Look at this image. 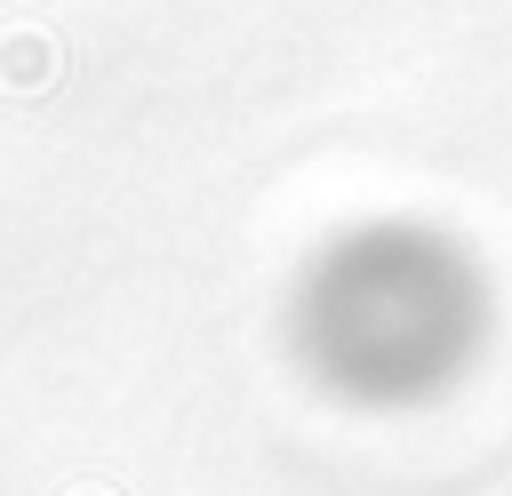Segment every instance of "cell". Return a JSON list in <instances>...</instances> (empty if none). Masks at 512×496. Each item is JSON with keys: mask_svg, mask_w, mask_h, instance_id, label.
<instances>
[{"mask_svg": "<svg viewBox=\"0 0 512 496\" xmlns=\"http://www.w3.org/2000/svg\"><path fill=\"white\" fill-rule=\"evenodd\" d=\"M64 72V48L48 24H0V96H48Z\"/></svg>", "mask_w": 512, "mask_h": 496, "instance_id": "6da1fadb", "label": "cell"}, {"mask_svg": "<svg viewBox=\"0 0 512 496\" xmlns=\"http://www.w3.org/2000/svg\"><path fill=\"white\" fill-rule=\"evenodd\" d=\"M72 496H112V488H72Z\"/></svg>", "mask_w": 512, "mask_h": 496, "instance_id": "7a4b0ae2", "label": "cell"}]
</instances>
